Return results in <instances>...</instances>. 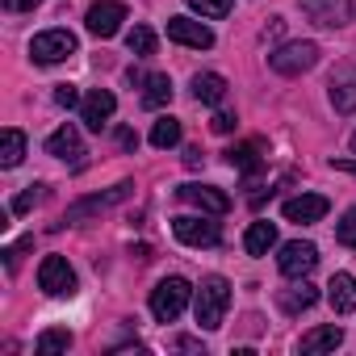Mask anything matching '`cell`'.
I'll return each instance as SVG.
<instances>
[{
    "mask_svg": "<svg viewBox=\"0 0 356 356\" xmlns=\"http://www.w3.org/2000/svg\"><path fill=\"white\" fill-rule=\"evenodd\" d=\"M38 202H42V185H30L26 193H17V197H13V206H9V210H13V214H26V210H34Z\"/></svg>",
    "mask_w": 356,
    "mask_h": 356,
    "instance_id": "30",
    "label": "cell"
},
{
    "mask_svg": "<svg viewBox=\"0 0 356 356\" xmlns=\"http://www.w3.org/2000/svg\"><path fill=\"white\" fill-rule=\"evenodd\" d=\"M243 248H248V256H268L277 248V227L273 222H252L248 235H243Z\"/></svg>",
    "mask_w": 356,
    "mask_h": 356,
    "instance_id": "21",
    "label": "cell"
},
{
    "mask_svg": "<svg viewBox=\"0 0 356 356\" xmlns=\"http://www.w3.org/2000/svg\"><path fill=\"white\" fill-rule=\"evenodd\" d=\"M210 130H214V134H231V130H235V113H214Z\"/></svg>",
    "mask_w": 356,
    "mask_h": 356,
    "instance_id": "33",
    "label": "cell"
},
{
    "mask_svg": "<svg viewBox=\"0 0 356 356\" xmlns=\"http://www.w3.org/2000/svg\"><path fill=\"white\" fill-rule=\"evenodd\" d=\"M30 248H34V239H22V243H13V248H5V264H9V273H13V268L22 264V256H26Z\"/></svg>",
    "mask_w": 356,
    "mask_h": 356,
    "instance_id": "32",
    "label": "cell"
},
{
    "mask_svg": "<svg viewBox=\"0 0 356 356\" xmlns=\"http://www.w3.org/2000/svg\"><path fill=\"white\" fill-rule=\"evenodd\" d=\"M47 155L67 159V163H84V143H80V134H76L72 126H59V130L47 138Z\"/></svg>",
    "mask_w": 356,
    "mask_h": 356,
    "instance_id": "16",
    "label": "cell"
},
{
    "mask_svg": "<svg viewBox=\"0 0 356 356\" xmlns=\"http://www.w3.org/2000/svg\"><path fill=\"white\" fill-rule=\"evenodd\" d=\"M231 306V285L222 277H206L202 289L193 293V314H197V327L202 331H218L222 327V314Z\"/></svg>",
    "mask_w": 356,
    "mask_h": 356,
    "instance_id": "1",
    "label": "cell"
},
{
    "mask_svg": "<svg viewBox=\"0 0 356 356\" xmlns=\"http://www.w3.org/2000/svg\"><path fill=\"white\" fill-rule=\"evenodd\" d=\"M314 264H318V248H314V243H306V239L285 243V248H281V256H277V268H281V277H289V281L310 277V268H314Z\"/></svg>",
    "mask_w": 356,
    "mask_h": 356,
    "instance_id": "7",
    "label": "cell"
},
{
    "mask_svg": "<svg viewBox=\"0 0 356 356\" xmlns=\"http://www.w3.org/2000/svg\"><path fill=\"white\" fill-rule=\"evenodd\" d=\"M327 97H331L335 113H356V63H335V72L327 80Z\"/></svg>",
    "mask_w": 356,
    "mask_h": 356,
    "instance_id": "9",
    "label": "cell"
},
{
    "mask_svg": "<svg viewBox=\"0 0 356 356\" xmlns=\"http://www.w3.org/2000/svg\"><path fill=\"white\" fill-rule=\"evenodd\" d=\"M172 101V80L168 76H147V84H143V105L147 109H163Z\"/></svg>",
    "mask_w": 356,
    "mask_h": 356,
    "instance_id": "24",
    "label": "cell"
},
{
    "mask_svg": "<svg viewBox=\"0 0 356 356\" xmlns=\"http://www.w3.org/2000/svg\"><path fill=\"white\" fill-rule=\"evenodd\" d=\"M335 239H339L343 248H356V206H352V210L335 222Z\"/></svg>",
    "mask_w": 356,
    "mask_h": 356,
    "instance_id": "29",
    "label": "cell"
},
{
    "mask_svg": "<svg viewBox=\"0 0 356 356\" xmlns=\"http://www.w3.org/2000/svg\"><path fill=\"white\" fill-rule=\"evenodd\" d=\"M126 47H130V55H138V59H147V55L155 51V34H151L147 26H134V30L126 34Z\"/></svg>",
    "mask_w": 356,
    "mask_h": 356,
    "instance_id": "26",
    "label": "cell"
},
{
    "mask_svg": "<svg viewBox=\"0 0 356 356\" xmlns=\"http://www.w3.org/2000/svg\"><path fill=\"white\" fill-rule=\"evenodd\" d=\"M176 197H181L185 206H193V210H202V214H214V218H222L231 210V197L218 193L214 185H181V189H176Z\"/></svg>",
    "mask_w": 356,
    "mask_h": 356,
    "instance_id": "12",
    "label": "cell"
},
{
    "mask_svg": "<svg viewBox=\"0 0 356 356\" xmlns=\"http://www.w3.org/2000/svg\"><path fill=\"white\" fill-rule=\"evenodd\" d=\"M327 298H331L335 314H352L356 310V277L352 273H335L331 285H327Z\"/></svg>",
    "mask_w": 356,
    "mask_h": 356,
    "instance_id": "17",
    "label": "cell"
},
{
    "mask_svg": "<svg viewBox=\"0 0 356 356\" xmlns=\"http://www.w3.org/2000/svg\"><path fill=\"white\" fill-rule=\"evenodd\" d=\"M168 38L181 42V47H193V51H210L214 47V30L193 22V17H168Z\"/></svg>",
    "mask_w": 356,
    "mask_h": 356,
    "instance_id": "13",
    "label": "cell"
},
{
    "mask_svg": "<svg viewBox=\"0 0 356 356\" xmlns=\"http://www.w3.org/2000/svg\"><path fill=\"white\" fill-rule=\"evenodd\" d=\"M189 9L202 13V17H210V22H218V17L231 13V0H189Z\"/></svg>",
    "mask_w": 356,
    "mask_h": 356,
    "instance_id": "28",
    "label": "cell"
},
{
    "mask_svg": "<svg viewBox=\"0 0 356 356\" xmlns=\"http://www.w3.org/2000/svg\"><path fill=\"white\" fill-rule=\"evenodd\" d=\"M26 159V134L17 130V126H9L5 134H0V163L5 168H17Z\"/></svg>",
    "mask_w": 356,
    "mask_h": 356,
    "instance_id": "23",
    "label": "cell"
},
{
    "mask_svg": "<svg viewBox=\"0 0 356 356\" xmlns=\"http://www.w3.org/2000/svg\"><path fill=\"white\" fill-rule=\"evenodd\" d=\"M176 143H181V122H176V118H159V122L151 126V147L168 151V147H176Z\"/></svg>",
    "mask_w": 356,
    "mask_h": 356,
    "instance_id": "25",
    "label": "cell"
},
{
    "mask_svg": "<svg viewBox=\"0 0 356 356\" xmlns=\"http://www.w3.org/2000/svg\"><path fill=\"white\" fill-rule=\"evenodd\" d=\"M122 22H126V5H118V0H97L88 9V17H84L92 38H113L122 30Z\"/></svg>",
    "mask_w": 356,
    "mask_h": 356,
    "instance_id": "11",
    "label": "cell"
},
{
    "mask_svg": "<svg viewBox=\"0 0 356 356\" xmlns=\"http://www.w3.org/2000/svg\"><path fill=\"white\" fill-rule=\"evenodd\" d=\"M227 163H231L235 172H243V176H256V172L264 168L260 143H239V147H231V151H227Z\"/></svg>",
    "mask_w": 356,
    "mask_h": 356,
    "instance_id": "20",
    "label": "cell"
},
{
    "mask_svg": "<svg viewBox=\"0 0 356 356\" xmlns=\"http://www.w3.org/2000/svg\"><path fill=\"white\" fill-rule=\"evenodd\" d=\"M72 348V331H59V327H51V331H42L38 335V352H67Z\"/></svg>",
    "mask_w": 356,
    "mask_h": 356,
    "instance_id": "27",
    "label": "cell"
},
{
    "mask_svg": "<svg viewBox=\"0 0 356 356\" xmlns=\"http://www.w3.org/2000/svg\"><path fill=\"white\" fill-rule=\"evenodd\" d=\"M327 210H331V206H327L323 193H302V197H289V202L281 206V214H285L289 222H298V227H302V222H318Z\"/></svg>",
    "mask_w": 356,
    "mask_h": 356,
    "instance_id": "15",
    "label": "cell"
},
{
    "mask_svg": "<svg viewBox=\"0 0 356 356\" xmlns=\"http://www.w3.org/2000/svg\"><path fill=\"white\" fill-rule=\"evenodd\" d=\"M318 63V42H285L268 55V67L277 76H302Z\"/></svg>",
    "mask_w": 356,
    "mask_h": 356,
    "instance_id": "3",
    "label": "cell"
},
{
    "mask_svg": "<svg viewBox=\"0 0 356 356\" xmlns=\"http://www.w3.org/2000/svg\"><path fill=\"white\" fill-rule=\"evenodd\" d=\"M67 55H76V34H67V30H47V34H34V42H30V59L42 67L63 63Z\"/></svg>",
    "mask_w": 356,
    "mask_h": 356,
    "instance_id": "5",
    "label": "cell"
},
{
    "mask_svg": "<svg viewBox=\"0 0 356 356\" xmlns=\"http://www.w3.org/2000/svg\"><path fill=\"white\" fill-rule=\"evenodd\" d=\"M118 143H122V147H126V151H134V147H138V134H134V130H126V126H122V130H118Z\"/></svg>",
    "mask_w": 356,
    "mask_h": 356,
    "instance_id": "34",
    "label": "cell"
},
{
    "mask_svg": "<svg viewBox=\"0 0 356 356\" xmlns=\"http://www.w3.org/2000/svg\"><path fill=\"white\" fill-rule=\"evenodd\" d=\"M38 289L51 293V298H72L76 293V273L63 256H47L38 264Z\"/></svg>",
    "mask_w": 356,
    "mask_h": 356,
    "instance_id": "6",
    "label": "cell"
},
{
    "mask_svg": "<svg viewBox=\"0 0 356 356\" xmlns=\"http://www.w3.org/2000/svg\"><path fill=\"white\" fill-rule=\"evenodd\" d=\"M130 193H134V185H130V181H122V185H113L109 193H97V197H84V202H76V206H72V210L63 214V222L72 227V222H84L88 214H105L109 206H118V202H126ZM63 222H59V227H63Z\"/></svg>",
    "mask_w": 356,
    "mask_h": 356,
    "instance_id": "8",
    "label": "cell"
},
{
    "mask_svg": "<svg viewBox=\"0 0 356 356\" xmlns=\"http://www.w3.org/2000/svg\"><path fill=\"white\" fill-rule=\"evenodd\" d=\"M222 97H227V80H222L218 72L193 76V101H202V105H222Z\"/></svg>",
    "mask_w": 356,
    "mask_h": 356,
    "instance_id": "19",
    "label": "cell"
},
{
    "mask_svg": "<svg viewBox=\"0 0 356 356\" xmlns=\"http://www.w3.org/2000/svg\"><path fill=\"white\" fill-rule=\"evenodd\" d=\"M193 285L185 281V277H163L155 289H151V314L159 318V323H176L185 314V306L193 302Z\"/></svg>",
    "mask_w": 356,
    "mask_h": 356,
    "instance_id": "2",
    "label": "cell"
},
{
    "mask_svg": "<svg viewBox=\"0 0 356 356\" xmlns=\"http://www.w3.org/2000/svg\"><path fill=\"white\" fill-rule=\"evenodd\" d=\"M172 348H181V352H202V343H197V339H189V335H181Z\"/></svg>",
    "mask_w": 356,
    "mask_h": 356,
    "instance_id": "35",
    "label": "cell"
},
{
    "mask_svg": "<svg viewBox=\"0 0 356 356\" xmlns=\"http://www.w3.org/2000/svg\"><path fill=\"white\" fill-rule=\"evenodd\" d=\"M331 168H335V172H348V176H356V159H331Z\"/></svg>",
    "mask_w": 356,
    "mask_h": 356,
    "instance_id": "36",
    "label": "cell"
},
{
    "mask_svg": "<svg viewBox=\"0 0 356 356\" xmlns=\"http://www.w3.org/2000/svg\"><path fill=\"white\" fill-rule=\"evenodd\" d=\"M298 5L323 30H335V26H348L352 22V0H298Z\"/></svg>",
    "mask_w": 356,
    "mask_h": 356,
    "instance_id": "10",
    "label": "cell"
},
{
    "mask_svg": "<svg viewBox=\"0 0 356 356\" xmlns=\"http://www.w3.org/2000/svg\"><path fill=\"white\" fill-rule=\"evenodd\" d=\"M185 163L197 168V163H202V147H189V151H185Z\"/></svg>",
    "mask_w": 356,
    "mask_h": 356,
    "instance_id": "37",
    "label": "cell"
},
{
    "mask_svg": "<svg viewBox=\"0 0 356 356\" xmlns=\"http://www.w3.org/2000/svg\"><path fill=\"white\" fill-rule=\"evenodd\" d=\"M343 343V327H335V323H327V327H314V331H306L302 335V352L306 356H314V352H335Z\"/></svg>",
    "mask_w": 356,
    "mask_h": 356,
    "instance_id": "18",
    "label": "cell"
},
{
    "mask_svg": "<svg viewBox=\"0 0 356 356\" xmlns=\"http://www.w3.org/2000/svg\"><path fill=\"white\" fill-rule=\"evenodd\" d=\"M352 151H356V134H352Z\"/></svg>",
    "mask_w": 356,
    "mask_h": 356,
    "instance_id": "38",
    "label": "cell"
},
{
    "mask_svg": "<svg viewBox=\"0 0 356 356\" xmlns=\"http://www.w3.org/2000/svg\"><path fill=\"white\" fill-rule=\"evenodd\" d=\"M55 105H63V109H76V105H80V92H76V84H59V88H55Z\"/></svg>",
    "mask_w": 356,
    "mask_h": 356,
    "instance_id": "31",
    "label": "cell"
},
{
    "mask_svg": "<svg viewBox=\"0 0 356 356\" xmlns=\"http://www.w3.org/2000/svg\"><path fill=\"white\" fill-rule=\"evenodd\" d=\"M314 302H318V289H314L310 281H302V285H293V289L281 293V310H285V314H302V310H310Z\"/></svg>",
    "mask_w": 356,
    "mask_h": 356,
    "instance_id": "22",
    "label": "cell"
},
{
    "mask_svg": "<svg viewBox=\"0 0 356 356\" xmlns=\"http://www.w3.org/2000/svg\"><path fill=\"white\" fill-rule=\"evenodd\" d=\"M214 214H181V218H172V235L181 239V243H189V248H218L222 243V231H218V222H210Z\"/></svg>",
    "mask_w": 356,
    "mask_h": 356,
    "instance_id": "4",
    "label": "cell"
},
{
    "mask_svg": "<svg viewBox=\"0 0 356 356\" xmlns=\"http://www.w3.org/2000/svg\"><path fill=\"white\" fill-rule=\"evenodd\" d=\"M113 109H118V101H113L109 88H92V92L80 101V118H84L88 130H105L109 118H113Z\"/></svg>",
    "mask_w": 356,
    "mask_h": 356,
    "instance_id": "14",
    "label": "cell"
}]
</instances>
